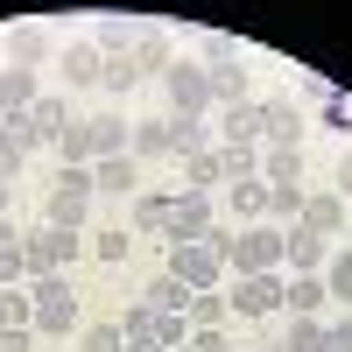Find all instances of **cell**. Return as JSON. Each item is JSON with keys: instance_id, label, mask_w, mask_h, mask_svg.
Masks as SVG:
<instances>
[{"instance_id": "23", "label": "cell", "mask_w": 352, "mask_h": 352, "mask_svg": "<svg viewBox=\"0 0 352 352\" xmlns=\"http://www.w3.org/2000/svg\"><path fill=\"white\" fill-rule=\"evenodd\" d=\"M134 36H141V28H134L127 14H99V28H92V43H99L106 56H127V50H134Z\"/></svg>"}, {"instance_id": "37", "label": "cell", "mask_w": 352, "mask_h": 352, "mask_svg": "<svg viewBox=\"0 0 352 352\" xmlns=\"http://www.w3.org/2000/svg\"><path fill=\"white\" fill-rule=\"evenodd\" d=\"M232 212L261 219V212H268V184H261V176H254V184H232Z\"/></svg>"}, {"instance_id": "40", "label": "cell", "mask_w": 352, "mask_h": 352, "mask_svg": "<svg viewBox=\"0 0 352 352\" xmlns=\"http://www.w3.org/2000/svg\"><path fill=\"white\" fill-rule=\"evenodd\" d=\"M0 134H8L21 155H28V148H43V134H36V120H28V113H8V120H0Z\"/></svg>"}, {"instance_id": "46", "label": "cell", "mask_w": 352, "mask_h": 352, "mask_svg": "<svg viewBox=\"0 0 352 352\" xmlns=\"http://www.w3.org/2000/svg\"><path fill=\"white\" fill-rule=\"evenodd\" d=\"M28 345H36V331H28V324H14V331H0V352H28Z\"/></svg>"}, {"instance_id": "5", "label": "cell", "mask_w": 352, "mask_h": 352, "mask_svg": "<svg viewBox=\"0 0 352 352\" xmlns=\"http://www.w3.org/2000/svg\"><path fill=\"white\" fill-rule=\"evenodd\" d=\"M282 289H289L282 268H268V275H232V296L226 303L240 310V317H275L282 310Z\"/></svg>"}, {"instance_id": "16", "label": "cell", "mask_w": 352, "mask_h": 352, "mask_svg": "<svg viewBox=\"0 0 352 352\" xmlns=\"http://www.w3.org/2000/svg\"><path fill=\"white\" fill-rule=\"evenodd\" d=\"M43 92H36V71H0V120H8V113H28V106H36Z\"/></svg>"}, {"instance_id": "9", "label": "cell", "mask_w": 352, "mask_h": 352, "mask_svg": "<svg viewBox=\"0 0 352 352\" xmlns=\"http://www.w3.org/2000/svg\"><path fill=\"white\" fill-rule=\"evenodd\" d=\"M85 219H92V190H64V184H50V197H43V226L85 232Z\"/></svg>"}, {"instance_id": "19", "label": "cell", "mask_w": 352, "mask_h": 352, "mask_svg": "<svg viewBox=\"0 0 352 352\" xmlns=\"http://www.w3.org/2000/svg\"><path fill=\"white\" fill-rule=\"evenodd\" d=\"M261 184H303V148H261Z\"/></svg>"}, {"instance_id": "7", "label": "cell", "mask_w": 352, "mask_h": 352, "mask_svg": "<svg viewBox=\"0 0 352 352\" xmlns=\"http://www.w3.org/2000/svg\"><path fill=\"white\" fill-rule=\"evenodd\" d=\"M282 261H289L296 275H324L331 240H324V232H310V226H289V232H282Z\"/></svg>"}, {"instance_id": "20", "label": "cell", "mask_w": 352, "mask_h": 352, "mask_svg": "<svg viewBox=\"0 0 352 352\" xmlns=\"http://www.w3.org/2000/svg\"><path fill=\"white\" fill-rule=\"evenodd\" d=\"M282 303L296 310V317H317V310L331 303V289H324V275H296V282L282 289Z\"/></svg>"}, {"instance_id": "36", "label": "cell", "mask_w": 352, "mask_h": 352, "mask_svg": "<svg viewBox=\"0 0 352 352\" xmlns=\"http://www.w3.org/2000/svg\"><path fill=\"white\" fill-rule=\"evenodd\" d=\"M99 85H106L113 99H120V92H134V85H141V71H134V56H106V78H99Z\"/></svg>"}, {"instance_id": "4", "label": "cell", "mask_w": 352, "mask_h": 352, "mask_svg": "<svg viewBox=\"0 0 352 352\" xmlns=\"http://www.w3.org/2000/svg\"><path fill=\"white\" fill-rule=\"evenodd\" d=\"M169 275L190 289V296H204V289H219L226 282V261L204 247V240H190V247H169Z\"/></svg>"}, {"instance_id": "35", "label": "cell", "mask_w": 352, "mask_h": 352, "mask_svg": "<svg viewBox=\"0 0 352 352\" xmlns=\"http://www.w3.org/2000/svg\"><path fill=\"white\" fill-rule=\"evenodd\" d=\"M28 120H36V134H43V141H56V134L71 127V120H64V99H36V106H28Z\"/></svg>"}, {"instance_id": "41", "label": "cell", "mask_w": 352, "mask_h": 352, "mask_svg": "<svg viewBox=\"0 0 352 352\" xmlns=\"http://www.w3.org/2000/svg\"><path fill=\"white\" fill-rule=\"evenodd\" d=\"M127 247H134V232H120V226L92 232V254H99V261H127Z\"/></svg>"}, {"instance_id": "12", "label": "cell", "mask_w": 352, "mask_h": 352, "mask_svg": "<svg viewBox=\"0 0 352 352\" xmlns=\"http://www.w3.org/2000/svg\"><path fill=\"white\" fill-rule=\"evenodd\" d=\"M50 148H56V169H92V162H99V148H92V127H85V120H71L64 134L50 141Z\"/></svg>"}, {"instance_id": "14", "label": "cell", "mask_w": 352, "mask_h": 352, "mask_svg": "<svg viewBox=\"0 0 352 352\" xmlns=\"http://www.w3.org/2000/svg\"><path fill=\"white\" fill-rule=\"evenodd\" d=\"M106 78V50L99 43H64V85H99Z\"/></svg>"}, {"instance_id": "47", "label": "cell", "mask_w": 352, "mask_h": 352, "mask_svg": "<svg viewBox=\"0 0 352 352\" xmlns=\"http://www.w3.org/2000/svg\"><path fill=\"white\" fill-rule=\"evenodd\" d=\"M0 176H21V148H14L8 134H0Z\"/></svg>"}, {"instance_id": "43", "label": "cell", "mask_w": 352, "mask_h": 352, "mask_svg": "<svg viewBox=\"0 0 352 352\" xmlns=\"http://www.w3.org/2000/svg\"><path fill=\"white\" fill-rule=\"evenodd\" d=\"M21 275H28V254L21 247H0V289H14Z\"/></svg>"}, {"instance_id": "33", "label": "cell", "mask_w": 352, "mask_h": 352, "mask_svg": "<svg viewBox=\"0 0 352 352\" xmlns=\"http://www.w3.org/2000/svg\"><path fill=\"white\" fill-rule=\"evenodd\" d=\"M324 338H331V324H317V317H296L282 352H324Z\"/></svg>"}, {"instance_id": "29", "label": "cell", "mask_w": 352, "mask_h": 352, "mask_svg": "<svg viewBox=\"0 0 352 352\" xmlns=\"http://www.w3.org/2000/svg\"><path fill=\"white\" fill-rule=\"evenodd\" d=\"M204 148V120H197V113H176V120H169V155H197Z\"/></svg>"}, {"instance_id": "8", "label": "cell", "mask_w": 352, "mask_h": 352, "mask_svg": "<svg viewBox=\"0 0 352 352\" xmlns=\"http://www.w3.org/2000/svg\"><path fill=\"white\" fill-rule=\"evenodd\" d=\"M212 232V197L204 190H184L176 197V212H169V247H190V240H204Z\"/></svg>"}, {"instance_id": "24", "label": "cell", "mask_w": 352, "mask_h": 352, "mask_svg": "<svg viewBox=\"0 0 352 352\" xmlns=\"http://www.w3.org/2000/svg\"><path fill=\"white\" fill-rule=\"evenodd\" d=\"M127 155H134V162H155V155H169V120H134Z\"/></svg>"}, {"instance_id": "45", "label": "cell", "mask_w": 352, "mask_h": 352, "mask_svg": "<svg viewBox=\"0 0 352 352\" xmlns=\"http://www.w3.org/2000/svg\"><path fill=\"white\" fill-rule=\"evenodd\" d=\"M324 352H352V310H345L338 324H331V338H324Z\"/></svg>"}, {"instance_id": "6", "label": "cell", "mask_w": 352, "mask_h": 352, "mask_svg": "<svg viewBox=\"0 0 352 352\" xmlns=\"http://www.w3.org/2000/svg\"><path fill=\"white\" fill-rule=\"evenodd\" d=\"M162 92H169L176 113H204V106H212V78H204V64H169Z\"/></svg>"}, {"instance_id": "27", "label": "cell", "mask_w": 352, "mask_h": 352, "mask_svg": "<svg viewBox=\"0 0 352 352\" xmlns=\"http://www.w3.org/2000/svg\"><path fill=\"white\" fill-rule=\"evenodd\" d=\"M226 310H232V303H226V296H212V289H204V296H190L184 324H190V331H219V324H226Z\"/></svg>"}, {"instance_id": "38", "label": "cell", "mask_w": 352, "mask_h": 352, "mask_svg": "<svg viewBox=\"0 0 352 352\" xmlns=\"http://www.w3.org/2000/svg\"><path fill=\"white\" fill-rule=\"evenodd\" d=\"M78 352H127V331L120 324H92V331L78 338Z\"/></svg>"}, {"instance_id": "48", "label": "cell", "mask_w": 352, "mask_h": 352, "mask_svg": "<svg viewBox=\"0 0 352 352\" xmlns=\"http://www.w3.org/2000/svg\"><path fill=\"white\" fill-rule=\"evenodd\" d=\"M338 197H352V148L338 155Z\"/></svg>"}, {"instance_id": "50", "label": "cell", "mask_w": 352, "mask_h": 352, "mask_svg": "<svg viewBox=\"0 0 352 352\" xmlns=\"http://www.w3.org/2000/svg\"><path fill=\"white\" fill-rule=\"evenodd\" d=\"M8 197H14V176H0V212H8Z\"/></svg>"}, {"instance_id": "34", "label": "cell", "mask_w": 352, "mask_h": 352, "mask_svg": "<svg viewBox=\"0 0 352 352\" xmlns=\"http://www.w3.org/2000/svg\"><path fill=\"white\" fill-rule=\"evenodd\" d=\"M324 289H331L338 303H352V247H338V254L324 261Z\"/></svg>"}, {"instance_id": "1", "label": "cell", "mask_w": 352, "mask_h": 352, "mask_svg": "<svg viewBox=\"0 0 352 352\" xmlns=\"http://www.w3.org/2000/svg\"><path fill=\"white\" fill-rule=\"evenodd\" d=\"M204 247H212L232 275H268V268H282V232H268V226H247V232L212 226V232H204Z\"/></svg>"}, {"instance_id": "11", "label": "cell", "mask_w": 352, "mask_h": 352, "mask_svg": "<svg viewBox=\"0 0 352 352\" xmlns=\"http://www.w3.org/2000/svg\"><path fill=\"white\" fill-rule=\"evenodd\" d=\"M50 50H56V43H50V28H43V21H21V28H8V56H14L21 71H36Z\"/></svg>"}, {"instance_id": "3", "label": "cell", "mask_w": 352, "mask_h": 352, "mask_svg": "<svg viewBox=\"0 0 352 352\" xmlns=\"http://www.w3.org/2000/svg\"><path fill=\"white\" fill-rule=\"evenodd\" d=\"M36 331H50V338H64V331H78V296H71V282L64 275H36Z\"/></svg>"}, {"instance_id": "2", "label": "cell", "mask_w": 352, "mask_h": 352, "mask_svg": "<svg viewBox=\"0 0 352 352\" xmlns=\"http://www.w3.org/2000/svg\"><path fill=\"white\" fill-rule=\"evenodd\" d=\"M21 254H28V275H64L71 261L85 254V232H64V226H36V232H21Z\"/></svg>"}, {"instance_id": "21", "label": "cell", "mask_w": 352, "mask_h": 352, "mask_svg": "<svg viewBox=\"0 0 352 352\" xmlns=\"http://www.w3.org/2000/svg\"><path fill=\"white\" fill-rule=\"evenodd\" d=\"M85 127H92L99 155H127V141H134V120H120V113H99V120H85Z\"/></svg>"}, {"instance_id": "15", "label": "cell", "mask_w": 352, "mask_h": 352, "mask_svg": "<svg viewBox=\"0 0 352 352\" xmlns=\"http://www.w3.org/2000/svg\"><path fill=\"white\" fill-rule=\"evenodd\" d=\"M92 190H120V197L141 190V162L134 155H99L92 162Z\"/></svg>"}, {"instance_id": "39", "label": "cell", "mask_w": 352, "mask_h": 352, "mask_svg": "<svg viewBox=\"0 0 352 352\" xmlns=\"http://www.w3.org/2000/svg\"><path fill=\"white\" fill-rule=\"evenodd\" d=\"M240 64V43L232 36H204V71H232Z\"/></svg>"}, {"instance_id": "18", "label": "cell", "mask_w": 352, "mask_h": 352, "mask_svg": "<svg viewBox=\"0 0 352 352\" xmlns=\"http://www.w3.org/2000/svg\"><path fill=\"white\" fill-rule=\"evenodd\" d=\"M219 176H226V184H254V176H261V148H247V141H219Z\"/></svg>"}, {"instance_id": "49", "label": "cell", "mask_w": 352, "mask_h": 352, "mask_svg": "<svg viewBox=\"0 0 352 352\" xmlns=\"http://www.w3.org/2000/svg\"><path fill=\"white\" fill-rule=\"evenodd\" d=\"M0 247H21V232L8 226V212H0Z\"/></svg>"}, {"instance_id": "28", "label": "cell", "mask_w": 352, "mask_h": 352, "mask_svg": "<svg viewBox=\"0 0 352 352\" xmlns=\"http://www.w3.org/2000/svg\"><path fill=\"white\" fill-rule=\"evenodd\" d=\"M212 184H226V176H219V148L184 155V190H212Z\"/></svg>"}, {"instance_id": "31", "label": "cell", "mask_w": 352, "mask_h": 352, "mask_svg": "<svg viewBox=\"0 0 352 352\" xmlns=\"http://www.w3.org/2000/svg\"><path fill=\"white\" fill-rule=\"evenodd\" d=\"M204 78H212V99L219 106H247V71L240 64H232V71H204Z\"/></svg>"}, {"instance_id": "10", "label": "cell", "mask_w": 352, "mask_h": 352, "mask_svg": "<svg viewBox=\"0 0 352 352\" xmlns=\"http://www.w3.org/2000/svg\"><path fill=\"white\" fill-rule=\"evenodd\" d=\"M261 134H268L275 141V148H303V113L296 106H289V99H268V106H261Z\"/></svg>"}, {"instance_id": "26", "label": "cell", "mask_w": 352, "mask_h": 352, "mask_svg": "<svg viewBox=\"0 0 352 352\" xmlns=\"http://www.w3.org/2000/svg\"><path fill=\"white\" fill-rule=\"evenodd\" d=\"M219 141H261V106H226V120H219Z\"/></svg>"}, {"instance_id": "44", "label": "cell", "mask_w": 352, "mask_h": 352, "mask_svg": "<svg viewBox=\"0 0 352 352\" xmlns=\"http://www.w3.org/2000/svg\"><path fill=\"white\" fill-rule=\"evenodd\" d=\"M184 352H232V345H226V331H190Z\"/></svg>"}, {"instance_id": "32", "label": "cell", "mask_w": 352, "mask_h": 352, "mask_svg": "<svg viewBox=\"0 0 352 352\" xmlns=\"http://www.w3.org/2000/svg\"><path fill=\"white\" fill-rule=\"evenodd\" d=\"M303 197H310L303 184H268V212H275V219H289V226H296V219H303Z\"/></svg>"}, {"instance_id": "22", "label": "cell", "mask_w": 352, "mask_h": 352, "mask_svg": "<svg viewBox=\"0 0 352 352\" xmlns=\"http://www.w3.org/2000/svg\"><path fill=\"white\" fill-rule=\"evenodd\" d=\"M141 303H148V310H162V317H184V310H190V289H184V282H176V275L162 268V275L148 282V296H141Z\"/></svg>"}, {"instance_id": "13", "label": "cell", "mask_w": 352, "mask_h": 352, "mask_svg": "<svg viewBox=\"0 0 352 352\" xmlns=\"http://www.w3.org/2000/svg\"><path fill=\"white\" fill-rule=\"evenodd\" d=\"M296 226H310V232H324V240H338V232H345V197H338V190L303 197V219H296Z\"/></svg>"}, {"instance_id": "17", "label": "cell", "mask_w": 352, "mask_h": 352, "mask_svg": "<svg viewBox=\"0 0 352 352\" xmlns=\"http://www.w3.org/2000/svg\"><path fill=\"white\" fill-rule=\"evenodd\" d=\"M127 56H134V71H141V78H148V71L162 78V71L176 64V56H169V36H162V28H141V36H134V50H127Z\"/></svg>"}, {"instance_id": "25", "label": "cell", "mask_w": 352, "mask_h": 352, "mask_svg": "<svg viewBox=\"0 0 352 352\" xmlns=\"http://www.w3.org/2000/svg\"><path fill=\"white\" fill-rule=\"evenodd\" d=\"M169 212H176V197H162V190L134 197V232H162V240H169Z\"/></svg>"}, {"instance_id": "30", "label": "cell", "mask_w": 352, "mask_h": 352, "mask_svg": "<svg viewBox=\"0 0 352 352\" xmlns=\"http://www.w3.org/2000/svg\"><path fill=\"white\" fill-rule=\"evenodd\" d=\"M14 324L36 331V296H21V289H0V331H14Z\"/></svg>"}, {"instance_id": "42", "label": "cell", "mask_w": 352, "mask_h": 352, "mask_svg": "<svg viewBox=\"0 0 352 352\" xmlns=\"http://www.w3.org/2000/svg\"><path fill=\"white\" fill-rule=\"evenodd\" d=\"M317 113H324V127H331V134H338V141H345V134H352V106H345V99H338V92H331V99H324V106H317Z\"/></svg>"}]
</instances>
